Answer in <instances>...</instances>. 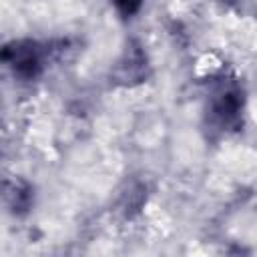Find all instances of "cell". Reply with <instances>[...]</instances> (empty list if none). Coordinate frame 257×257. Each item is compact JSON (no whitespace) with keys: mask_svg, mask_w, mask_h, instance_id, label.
<instances>
[{"mask_svg":"<svg viewBox=\"0 0 257 257\" xmlns=\"http://www.w3.org/2000/svg\"><path fill=\"white\" fill-rule=\"evenodd\" d=\"M2 58L14 70V74L22 78H34L42 70V52L38 44L30 40L6 44L2 50Z\"/></svg>","mask_w":257,"mask_h":257,"instance_id":"1","label":"cell"},{"mask_svg":"<svg viewBox=\"0 0 257 257\" xmlns=\"http://www.w3.org/2000/svg\"><path fill=\"white\" fill-rule=\"evenodd\" d=\"M243 94L235 84L221 86L211 98V118L219 128H235L241 122Z\"/></svg>","mask_w":257,"mask_h":257,"instance_id":"2","label":"cell"},{"mask_svg":"<svg viewBox=\"0 0 257 257\" xmlns=\"http://www.w3.org/2000/svg\"><path fill=\"white\" fill-rule=\"evenodd\" d=\"M145 74H147V58L137 44H131V48H126L122 58L118 60L114 76L118 82L133 84V82H141Z\"/></svg>","mask_w":257,"mask_h":257,"instance_id":"3","label":"cell"},{"mask_svg":"<svg viewBox=\"0 0 257 257\" xmlns=\"http://www.w3.org/2000/svg\"><path fill=\"white\" fill-rule=\"evenodd\" d=\"M30 201H32L30 187L24 185L22 181H14L6 187V203L12 209V213H16V215L24 213L30 207Z\"/></svg>","mask_w":257,"mask_h":257,"instance_id":"4","label":"cell"},{"mask_svg":"<svg viewBox=\"0 0 257 257\" xmlns=\"http://www.w3.org/2000/svg\"><path fill=\"white\" fill-rule=\"evenodd\" d=\"M112 4L116 6V10L122 16H133L135 12H139L143 0H112Z\"/></svg>","mask_w":257,"mask_h":257,"instance_id":"5","label":"cell"}]
</instances>
